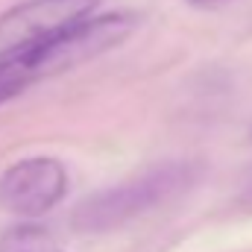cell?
<instances>
[{"label": "cell", "instance_id": "3957f363", "mask_svg": "<svg viewBox=\"0 0 252 252\" xmlns=\"http://www.w3.org/2000/svg\"><path fill=\"white\" fill-rule=\"evenodd\" d=\"M103 0H24L0 15V59L38 47L91 18Z\"/></svg>", "mask_w": 252, "mask_h": 252}, {"label": "cell", "instance_id": "6da1fadb", "mask_svg": "<svg viewBox=\"0 0 252 252\" xmlns=\"http://www.w3.org/2000/svg\"><path fill=\"white\" fill-rule=\"evenodd\" d=\"M202 179V164L199 161H161L153 164L135 176H129L124 182L103 188L91 196H85L73 214H70V226L79 235H103V232H115L126 223L179 199L182 193H188L196 182Z\"/></svg>", "mask_w": 252, "mask_h": 252}, {"label": "cell", "instance_id": "8992f818", "mask_svg": "<svg viewBox=\"0 0 252 252\" xmlns=\"http://www.w3.org/2000/svg\"><path fill=\"white\" fill-rule=\"evenodd\" d=\"M190 6H196V9H217V6H223V3H229V0H185Z\"/></svg>", "mask_w": 252, "mask_h": 252}, {"label": "cell", "instance_id": "7a4b0ae2", "mask_svg": "<svg viewBox=\"0 0 252 252\" xmlns=\"http://www.w3.org/2000/svg\"><path fill=\"white\" fill-rule=\"evenodd\" d=\"M138 27V15L132 12H109V15H97V18H85L73 27H67L64 32L53 35L50 41L21 50L15 53L18 62L24 67V76L30 85L59 76L64 70H73L79 64L91 62L103 53H109L112 47H118L132 35V30Z\"/></svg>", "mask_w": 252, "mask_h": 252}, {"label": "cell", "instance_id": "ba28073f", "mask_svg": "<svg viewBox=\"0 0 252 252\" xmlns=\"http://www.w3.org/2000/svg\"><path fill=\"white\" fill-rule=\"evenodd\" d=\"M50 252H62V250H59V247H53V250H50Z\"/></svg>", "mask_w": 252, "mask_h": 252}, {"label": "cell", "instance_id": "277c9868", "mask_svg": "<svg viewBox=\"0 0 252 252\" xmlns=\"http://www.w3.org/2000/svg\"><path fill=\"white\" fill-rule=\"evenodd\" d=\"M67 193V170L53 156H30L0 173V211L32 220L53 211Z\"/></svg>", "mask_w": 252, "mask_h": 252}, {"label": "cell", "instance_id": "5b68a950", "mask_svg": "<svg viewBox=\"0 0 252 252\" xmlns=\"http://www.w3.org/2000/svg\"><path fill=\"white\" fill-rule=\"evenodd\" d=\"M56 247L53 235L35 223H21L3 232L0 238V252H50Z\"/></svg>", "mask_w": 252, "mask_h": 252}, {"label": "cell", "instance_id": "52a82bcc", "mask_svg": "<svg viewBox=\"0 0 252 252\" xmlns=\"http://www.w3.org/2000/svg\"><path fill=\"white\" fill-rule=\"evenodd\" d=\"M244 196H247V199H252V173L247 176V182H244Z\"/></svg>", "mask_w": 252, "mask_h": 252}]
</instances>
